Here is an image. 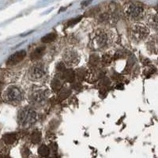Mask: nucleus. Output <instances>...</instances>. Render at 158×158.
Returning a JSON list of instances; mask_svg holds the SVG:
<instances>
[{
	"label": "nucleus",
	"mask_w": 158,
	"mask_h": 158,
	"mask_svg": "<svg viewBox=\"0 0 158 158\" xmlns=\"http://www.w3.org/2000/svg\"><path fill=\"white\" fill-rule=\"evenodd\" d=\"M112 39L113 38L109 31H98L92 40V47L95 50H104L111 46L112 44Z\"/></svg>",
	"instance_id": "1"
},
{
	"label": "nucleus",
	"mask_w": 158,
	"mask_h": 158,
	"mask_svg": "<svg viewBox=\"0 0 158 158\" xmlns=\"http://www.w3.org/2000/svg\"><path fill=\"white\" fill-rule=\"evenodd\" d=\"M37 114L31 107H24L20 109L18 114V121L19 125L23 127H29L36 123Z\"/></svg>",
	"instance_id": "2"
},
{
	"label": "nucleus",
	"mask_w": 158,
	"mask_h": 158,
	"mask_svg": "<svg viewBox=\"0 0 158 158\" xmlns=\"http://www.w3.org/2000/svg\"><path fill=\"white\" fill-rule=\"evenodd\" d=\"M23 91L18 85H10L3 93V99L6 102L12 104H18L23 100Z\"/></svg>",
	"instance_id": "3"
},
{
	"label": "nucleus",
	"mask_w": 158,
	"mask_h": 158,
	"mask_svg": "<svg viewBox=\"0 0 158 158\" xmlns=\"http://www.w3.org/2000/svg\"><path fill=\"white\" fill-rule=\"evenodd\" d=\"M124 12L127 16L131 20H139L144 15L143 6L135 2H131L126 4L124 7Z\"/></svg>",
	"instance_id": "4"
},
{
	"label": "nucleus",
	"mask_w": 158,
	"mask_h": 158,
	"mask_svg": "<svg viewBox=\"0 0 158 158\" xmlns=\"http://www.w3.org/2000/svg\"><path fill=\"white\" fill-rule=\"evenodd\" d=\"M149 33V29L142 24H135L131 29V39L137 43L143 41L144 40H146Z\"/></svg>",
	"instance_id": "5"
},
{
	"label": "nucleus",
	"mask_w": 158,
	"mask_h": 158,
	"mask_svg": "<svg viewBox=\"0 0 158 158\" xmlns=\"http://www.w3.org/2000/svg\"><path fill=\"white\" fill-rule=\"evenodd\" d=\"M46 74V69L43 63H36L32 65L28 72V77L31 81H37L44 78Z\"/></svg>",
	"instance_id": "6"
},
{
	"label": "nucleus",
	"mask_w": 158,
	"mask_h": 158,
	"mask_svg": "<svg viewBox=\"0 0 158 158\" xmlns=\"http://www.w3.org/2000/svg\"><path fill=\"white\" fill-rule=\"evenodd\" d=\"M63 60L64 64L74 67L78 64L80 62V56L74 49H66L63 53Z\"/></svg>",
	"instance_id": "7"
},
{
	"label": "nucleus",
	"mask_w": 158,
	"mask_h": 158,
	"mask_svg": "<svg viewBox=\"0 0 158 158\" xmlns=\"http://www.w3.org/2000/svg\"><path fill=\"white\" fill-rule=\"evenodd\" d=\"M25 56H26V52L25 50L18 51L8 58L7 60H6V65L14 66V65L18 64L25 59Z\"/></svg>",
	"instance_id": "8"
},
{
	"label": "nucleus",
	"mask_w": 158,
	"mask_h": 158,
	"mask_svg": "<svg viewBox=\"0 0 158 158\" xmlns=\"http://www.w3.org/2000/svg\"><path fill=\"white\" fill-rule=\"evenodd\" d=\"M47 98V94L45 93L44 90H36L29 97V100L32 103L35 104H40L44 102Z\"/></svg>",
	"instance_id": "9"
},
{
	"label": "nucleus",
	"mask_w": 158,
	"mask_h": 158,
	"mask_svg": "<svg viewBox=\"0 0 158 158\" xmlns=\"http://www.w3.org/2000/svg\"><path fill=\"white\" fill-rule=\"evenodd\" d=\"M147 48L151 53L156 54L158 53V36H151L149 41L147 42Z\"/></svg>",
	"instance_id": "10"
},
{
	"label": "nucleus",
	"mask_w": 158,
	"mask_h": 158,
	"mask_svg": "<svg viewBox=\"0 0 158 158\" xmlns=\"http://www.w3.org/2000/svg\"><path fill=\"white\" fill-rule=\"evenodd\" d=\"M75 77V72L73 70H71V69H67V70H65L63 72V74H62V79H63V81H67V82H74Z\"/></svg>",
	"instance_id": "11"
},
{
	"label": "nucleus",
	"mask_w": 158,
	"mask_h": 158,
	"mask_svg": "<svg viewBox=\"0 0 158 158\" xmlns=\"http://www.w3.org/2000/svg\"><path fill=\"white\" fill-rule=\"evenodd\" d=\"M45 48L44 46H41V47H38L37 48L35 49L33 52L31 53L30 55V59L32 60H37L40 58H41L42 56L44 53Z\"/></svg>",
	"instance_id": "12"
},
{
	"label": "nucleus",
	"mask_w": 158,
	"mask_h": 158,
	"mask_svg": "<svg viewBox=\"0 0 158 158\" xmlns=\"http://www.w3.org/2000/svg\"><path fill=\"white\" fill-rule=\"evenodd\" d=\"M51 87L54 92H60L63 89V82L59 77H54L51 82Z\"/></svg>",
	"instance_id": "13"
},
{
	"label": "nucleus",
	"mask_w": 158,
	"mask_h": 158,
	"mask_svg": "<svg viewBox=\"0 0 158 158\" xmlns=\"http://www.w3.org/2000/svg\"><path fill=\"white\" fill-rule=\"evenodd\" d=\"M2 139L6 143L11 145V144L15 143V141L17 140V136L15 133H8L3 135Z\"/></svg>",
	"instance_id": "14"
},
{
	"label": "nucleus",
	"mask_w": 158,
	"mask_h": 158,
	"mask_svg": "<svg viewBox=\"0 0 158 158\" xmlns=\"http://www.w3.org/2000/svg\"><path fill=\"white\" fill-rule=\"evenodd\" d=\"M30 138L32 143L36 144L40 142V139H41V133H40V131H38V130H35V131H32Z\"/></svg>",
	"instance_id": "15"
},
{
	"label": "nucleus",
	"mask_w": 158,
	"mask_h": 158,
	"mask_svg": "<svg viewBox=\"0 0 158 158\" xmlns=\"http://www.w3.org/2000/svg\"><path fill=\"white\" fill-rule=\"evenodd\" d=\"M38 153H39V154L40 155V156H44V157H46V156H48L49 153H50V149H49V148L47 146L42 145V146H40L39 149H38Z\"/></svg>",
	"instance_id": "16"
},
{
	"label": "nucleus",
	"mask_w": 158,
	"mask_h": 158,
	"mask_svg": "<svg viewBox=\"0 0 158 158\" xmlns=\"http://www.w3.org/2000/svg\"><path fill=\"white\" fill-rule=\"evenodd\" d=\"M56 36H57V35L55 32H51V33H48L46 36H43L41 39V41L43 43H50V42H52L56 40Z\"/></svg>",
	"instance_id": "17"
},
{
	"label": "nucleus",
	"mask_w": 158,
	"mask_h": 158,
	"mask_svg": "<svg viewBox=\"0 0 158 158\" xmlns=\"http://www.w3.org/2000/svg\"><path fill=\"white\" fill-rule=\"evenodd\" d=\"M149 23L154 29H158V12L153 14L149 18Z\"/></svg>",
	"instance_id": "18"
},
{
	"label": "nucleus",
	"mask_w": 158,
	"mask_h": 158,
	"mask_svg": "<svg viewBox=\"0 0 158 158\" xmlns=\"http://www.w3.org/2000/svg\"><path fill=\"white\" fill-rule=\"evenodd\" d=\"M70 94V89L69 88H63L61 91L59 92V99L60 100H64V99L67 98Z\"/></svg>",
	"instance_id": "19"
},
{
	"label": "nucleus",
	"mask_w": 158,
	"mask_h": 158,
	"mask_svg": "<svg viewBox=\"0 0 158 158\" xmlns=\"http://www.w3.org/2000/svg\"><path fill=\"white\" fill-rule=\"evenodd\" d=\"M75 74L79 81H82L83 79L85 78V77L86 76V70H85V69L80 68L75 72Z\"/></svg>",
	"instance_id": "20"
},
{
	"label": "nucleus",
	"mask_w": 158,
	"mask_h": 158,
	"mask_svg": "<svg viewBox=\"0 0 158 158\" xmlns=\"http://www.w3.org/2000/svg\"><path fill=\"white\" fill-rule=\"evenodd\" d=\"M99 63H100V58H99V56H97V55L93 54L90 56V58H89L90 65L95 67V66H97V65L99 64Z\"/></svg>",
	"instance_id": "21"
},
{
	"label": "nucleus",
	"mask_w": 158,
	"mask_h": 158,
	"mask_svg": "<svg viewBox=\"0 0 158 158\" xmlns=\"http://www.w3.org/2000/svg\"><path fill=\"white\" fill-rule=\"evenodd\" d=\"M155 71H156L155 68H152V67H149L145 70V71H144V74H145L146 77H149V76L152 75L153 73H155Z\"/></svg>",
	"instance_id": "22"
},
{
	"label": "nucleus",
	"mask_w": 158,
	"mask_h": 158,
	"mask_svg": "<svg viewBox=\"0 0 158 158\" xmlns=\"http://www.w3.org/2000/svg\"><path fill=\"white\" fill-rule=\"evenodd\" d=\"M111 61V58L109 56L106 55V56H104L102 58V62L105 64H109Z\"/></svg>",
	"instance_id": "23"
},
{
	"label": "nucleus",
	"mask_w": 158,
	"mask_h": 158,
	"mask_svg": "<svg viewBox=\"0 0 158 158\" xmlns=\"http://www.w3.org/2000/svg\"><path fill=\"white\" fill-rule=\"evenodd\" d=\"M64 68H65V64L63 63H59V64H58V66H57L58 70H63V72L65 70H63Z\"/></svg>",
	"instance_id": "24"
},
{
	"label": "nucleus",
	"mask_w": 158,
	"mask_h": 158,
	"mask_svg": "<svg viewBox=\"0 0 158 158\" xmlns=\"http://www.w3.org/2000/svg\"><path fill=\"white\" fill-rule=\"evenodd\" d=\"M80 19H81V18H74V20H72V21H70V22H69V25H72V24L77 23V22H79V21H80Z\"/></svg>",
	"instance_id": "25"
}]
</instances>
